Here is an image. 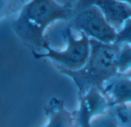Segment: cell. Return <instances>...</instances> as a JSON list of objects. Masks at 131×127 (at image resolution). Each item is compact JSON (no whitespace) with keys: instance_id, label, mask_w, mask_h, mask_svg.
<instances>
[{"instance_id":"cell-1","label":"cell","mask_w":131,"mask_h":127,"mask_svg":"<svg viewBox=\"0 0 131 127\" xmlns=\"http://www.w3.org/2000/svg\"><path fill=\"white\" fill-rule=\"evenodd\" d=\"M73 14V4H60L55 0H31L20 10L12 23L19 39L32 51L44 50L49 43L46 29L59 20L68 22Z\"/></svg>"},{"instance_id":"cell-2","label":"cell","mask_w":131,"mask_h":127,"mask_svg":"<svg viewBox=\"0 0 131 127\" xmlns=\"http://www.w3.org/2000/svg\"><path fill=\"white\" fill-rule=\"evenodd\" d=\"M90 53L86 64L80 70H56L70 78L78 89V96L93 87L103 90L113 79L119 76L117 70V55L120 45L116 42L103 43L90 39Z\"/></svg>"},{"instance_id":"cell-3","label":"cell","mask_w":131,"mask_h":127,"mask_svg":"<svg viewBox=\"0 0 131 127\" xmlns=\"http://www.w3.org/2000/svg\"><path fill=\"white\" fill-rule=\"evenodd\" d=\"M80 33V37H76L73 29L67 26L65 33L67 46L64 49H54L48 43L45 47V52L32 51V53L36 59L50 60L56 68L69 70H80L86 64L90 53V38L84 33Z\"/></svg>"},{"instance_id":"cell-4","label":"cell","mask_w":131,"mask_h":127,"mask_svg":"<svg viewBox=\"0 0 131 127\" xmlns=\"http://www.w3.org/2000/svg\"><path fill=\"white\" fill-rule=\"evenodd\" d=\"M67 23L72 29L84 33L90 39L103 43L116 42L117 31L107 22L100 9L94 5L80 8L73 5V14Z\"/></svg>"},{"instance_id":"cell-5","label":"cell","mask_w":131,"mask_h":127,"mask_svg":"<svg viewBox=\"0 0 131 127\" xmlns=\"http://www.w3.org/2000/svg\"><path fill=\"white\" fill-rule=\"evenodd\" d=\"M78 98L79 104L76 114L80 127H92L93 120L111 108L103 91L96 87L90 89Z\"/></svg>"},{"instance_id":"cell-6","label":"cell","mask_w":131,"mask_h":127,"mask_svg":"<svg viewBox=\"0 0 131 127\" xmlns=\"http://www.w3.org/2000/svg\"><path fill=\"white\" fill-rule=\"evenodd\" d=\"M47 123L44 127H80L76 110L70 111L61 99L52 97L44 107Z\"/></svg>"},{"instance_id":"cell-7","label":"cell","mask_w":131,"mask_h":127,"mask_svg":"<svg viewBox=\"0 0 131 127\" xmlns=\"http://www.w3.org/2000/svg\"><path fill=\"white\" fill-rule=\"evenodd\" d=\"M93 5L100 9L107 22L117 32L131 19V6L118 0H95Z\"/></svg>"},{"instance_id":"cell-8","label":"cell","mask_w":131,"mask_h":127,"mask_svg":"<svg viewBox=\"0 0 131 127\" xmlns=\"http://www.w3.org/2000/svg\"><path fill=\"white\" fill-rule=\"evenodd\" d=\"M103 93L111 107L117 105H131V78L119 75L106 84Z\"/></svg>"},{"instance_id":"cell-9","label":"cell","mask_w":131,"mask_h":127,"mask_svg":"<svg viewBox=\"0 0 131 127\" xmlns=\"http://www.w3.org/2000/svg\"><path fill=\"white\" fill-rule=\"evenodd\" d=\"M120 48L117 55V70L119 75H123L131 70V45L119 44Z\"/></svg>"},{"instance_id":"cell-10","label":"cell","mask_w":131,"mask_h":127,"mask_svg":"<svg viewBox=\"0 0 131 127\" xmlns=\"http://www.w3.org/2000/svg\"><path fill=\"white\" fill-rule=\"evenodd\" d=\"M25 0H0V20L17 12L25 5Z\"/></svg>"},{"instance_id":"cell-11","label":"cell","mask_w":131,"mask_h":127,"mask_svg":"<svg viewBox=\"0 0 131 127\" xmlns=\"http://www.w3.org/2000/svg\"><path fill=\"white\" fill-rule=\"evenodd\" d=\"M92 127H120L110 109L96 117L92 122Z\"/></svg>"},{"instance_id":"cell-12","label":"cell","mask_w":131,"mask_h":127,"mask_svg":"<svg viewBox=\"0 0 131 127\" xmlns=\"http://www.w3.org/2000/svg\"><path fill=\"white\" fill-rule=\"evenodd\" d=\"M116 43L117 44H123L128 43L131 45V19H128L123 28L117 32Z\"/></svg>"},{"instance_id":"cell-13","label":"cell","mask_w":131,"mask_h":127,"mask_svg":"<svg viewBox=\"0 0 131 127\" xmlns=\"http://www.w3.org/2000/svg\"><path fill=\"white\" fill-rule=\"evenodd\" d=\"M118 1L124 3H126V4H128L129 6H131V0H118Z\"/></svg>"},{"instance_id":"cell-14","label":"cell","mask_w":131,"mask_h":127,"mask_svg":"<svg viewBox=\"0 0 131 127\" xmlns=\"http://www.w3.org/2000/svg\"><path fill=\"white\" fill-rule=\"evenodd\" d=\"M123 76H128V77L131 78V70H129L127 73H126L125 74H123Z\"/></svg>"}]
</instances>
